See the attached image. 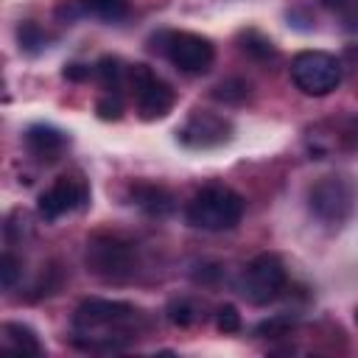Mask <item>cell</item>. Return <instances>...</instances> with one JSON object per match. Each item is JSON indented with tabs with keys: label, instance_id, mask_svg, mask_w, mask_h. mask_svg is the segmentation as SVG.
<instances>
[{
	"label": "cell",
	"instance_id": "9",
	"mask_svg": "<svg viewBox=\"0 0 358 358\" xmlns=\"http://www.w3.org/2000/svg\"><path fill=\"white\" fill-rule=\"evenodd\" d=\"M179 143L185 148L193 151H207V148H218L224 143L232 140V120L218 115V112H207V109H196L190 112V117L179 126L176 131Z\"/></svg>",
	"mask_w": 358,
	"mask_h": 358
},
{
	"label": "cell",
	"instance_id": "18",
	"mask_svg": "<svg viewBox=\"0 0 358 358\" xmlns=\"http://www.w3.org/2000/svg\"><path fill=\"white\" fill-rule=\"evenodd\" d=\"M17 42H20V48L25 53L36 56V53H42L48 48V34L36 22H20L17 25Z\"/></svg>",
	"mask_w": 358,
	"mask_h": 358
},
{
	"label": "cell",
	"instance_id": "4",
	"mask_svg": "<svg viewBox=\"0 0 358 358\" xmlns=\"http://www.w3.org/2000/svg\"><path fill=\"white\" fill-rule=\"evenodd\" d=\"M151 48L165 56L176 70L190 76L207 73L215 62V45L193 31H159L151 36Z\"/></svg>",
	"mask_w": 358,
	"mask_h": 358
},
{
	"label": "cell",
	"instance_id": "19",
	"mask_svg": "<svg viewBox=\"0 0 358 358\" xmlns=\"http://www.w3.org/2000/svg\"><path fill=\"white\" fill-rule=\"evenodd\" d=\"M213 98L221 103H243L249 98V84L243 78H224L213 87Z\"/></svg>",
	"mask_w": 358,
	"mask_h": 358
},
{
	"label": "cell",
	"instance_id": "5",
	"mask_svg": "<svg viewBox=\"0 0 358 358\" xmlns=\"http://www.w3.org/2000/svg\"><path fill=\"white\" fill-rule=\"evenodd\" d=\"M84 263L87 271L106 280V282H123L134 274V246L117 235H106L98 232L87 241V252H84Z\"/></svg>",
	"mask_w": 358,
	"mask_h": 358
},
{
	"label": "cell",
	"instance_id": "15",
	"mask_svg": "<svg viewBox=\"0 0 358 358\" xmlns=\"http://www.w3.org/2000/svg\"><path fill=\"white\" fill-rule=\"evenodd\" d=\"M92 67H95V78L101 81V87L106 92H117L126 84V67L129 64H123L117 56H101Z\"/></svg>",
	"mask_w": 358,
	"mask_h": 358
},
{
	"label": "cell",
	"instance_id": "7",
	"mask_svg": "<svg viewBox=\"0 0 358 358\" xmlns=\"http://www.w3.org/2000/svg\"><path fill=\"white\" fill-rule=\"evenodd\" d=\"M285 288H288V271L274 252L255 255L241 274V294L252 305H271L274 299L282 296Z\"/></svg>",
	"mask_w": 358,
	"mask_h": 358
},
{
	"label": "cell",
	"instance_id": "20",
	"mask_svg": "<svg viewBox=\"0 0 358 358\" xmlns=\"http://www.w3.org/2000/svg\"><path fill=\"white\" fill-rule=\"evenodd\" d=\"M95 115H98L101 120H120V117H123V101H120V95H117V92L101 95L98 103H95Z\"/></svg>",
	"mask_w": 358,
	"mask_h": 358
},
{
	"label": "cell",
	"instance_id": "21",
	"mask_svg": "<svg viewBox=\"0 0 358 358\" xmlns=\"http://www.w3.org/2000/svg\"><path fill=\"white\" fill-rule=\"evenodd\" d=\"M20 274H22V263L11 252H3V257H0V282H3V288L11 291L20 280Z\"/></svg>",
	"mask_w": 358,
	"mask_h": 358
},
{
	"label": "cell",
	"instance_id": "16",
	"mask_svg": "<svg viewBox=\"0 0 358 358\" xmlns=\"http://www.w3.org/2000/svg\"><path fill=\"white\" fill-rule=\"evenodd\" d=\"M84 14H92L103 22H117L129 14V0H78Z\"/></svg>",
	"mask_w": 358,
	"mask_h": 358
},
{
	"label": "cell",
	"instance_id": "3",
	"mask_svg": "<svg viewBox=\"0 0 358 358\" xmlns=\"http://www.w3.org/2000/svg\"><path fill=\"white\" fill-rule=\"evenodd\" d=\"M308 207L313 218L324 227H344L358 207V187L350 176L344 173H330L322 176L310 190H308Z\"/></svg>",
	"mask_w": 358,
	"mask_h": 358
},
{
	"label": "cell",
	"instance_id": "24",
	"mask_svg": "<svg viewBox=\"0 0 358 358\" xmlns=\"http://www.w3.org/2000/svg\"><path fill=\"white\" fill-rule=\"evenodd\" d=\"M62 76H64L67 81H87L90 76H95V67H90V64H78V62H70V64H64Z\"/></svg>",
	"mask_w": 358,
	"mask_h": 358
},
{
	"label": "cell",
	"instance_id": "10",
	"mask_svg": "<svg viewBox=\"0 0 358 358\" xmlns=\"http://www.w3.org/2000/svg\"><path fill=\"white\" fill-rule=\"evenodd\" d=\"M87 204H90V185L81 176L64 173V176L53 179V185L48 190L39 193L36 210H39V215L45 221H59L62 215L84 210Z\"/></svg>",
	"mask_w": 358,
	"mask_h": 358
},
{
	"label": "cell",
	"instance_id": "26",
	"mask_svg": "<svg viewBox=\"0 0 358 358\" xmlns=\"http://www.w3.org/2000/svg\"><path fill=\"white\" fill-rule=\"evenodd\" d=\"M355 322H358V310H355Z\"/></svg>",
	"mask_w": 358,
	"mask_h": 358
},
{
	"label": "cell",
	"instance_id": "8",
	"mask_svg": "<svg viewBox=\"0 0 358 358\" xmlns=\"http://www.w3.org/2000/svg\"><path fill=\"white\" fill-rule=\"evenodd\" d=\"M291 81L305 95H330L341 84V62L327 50H302L291 59Z\"/></svg>",
	"mask_w": 358,
	"mask_h": 358
},
{
	"label": "cell",
	"instance_id": "2",
	"mask_svg": "<svg viewBox=\"0 0 358 358\" xmlns=\"http://www.w3.org/2000/svg\"><path fill=\"white\" fill-rule=\"evenodd\" d=\"M185 218L190 227L204 232H227L235 229L243 218V199L227 185L201 187L185 207Z\"/></svg>",
	"mask_w": 358,
	"mask_h": 358
},
{
	"label": "cell",
	"instance_id": "14",
	"mask_svg": "<svg viewBox=\"0 0 358 358\" xmlns=\"http://www.w3.org/2000/svg\"><path fill=\"white\" fill-rule=\"evenodd\" d=\"M238 50L255 62H268V59H277V45L260 34L257 28H246L238 34Z\"/></svg>",
	"mask_w": 358,
	"mask_h": 358
},
{
	"label": "cell",
	"instance_id": "22",
	"mask_svg": "<svg viewBox=\"0 0 358 358\" xmlns=\"http://www.w3.org/2000/svg\"><path fill=\"white\" fill-rule=\"evenodd\" d=\"M215 327H218L224 336L238 333V330H241V313H238V308H235V305H221V308L215 310Z\"/></svg>",
	"mask_w": 358,
	"mask_h": 358
},
{
	"label": "cell",
	"instance_id": "23",
	"mask_svg": "<svg viewBox=\"0 0 358 358\" xmlns=\"http://www.w3.org/2000/svg\"><path fill=\"white\" fill-rule=\"evenodd\" d=\"M291 319L288 316H274V319H268V322H260L257 324V336H285L288 330H291Z\"/></svg>",
	"mask_w": 358,
	"mask_h": 358
},
{
	"label": "cell",
	"instance_id": "1",
	"mask_svg": "<svg viewBox=\"0 0 358 358\" xmlns=\"http://www.w3.org/2000/svg\"><path fill=\"white\" fill-rule=\"evenodd\" d=\"M145 327V313L131 302L84 299L73 313V344L90 352H120Z\"/></svg>",
	"mask_w": 358,
	"mask_h": 358
},
{
	"label": "cell",
	"instance_id": "6",
	"mask_svg": "<svg viewBox=\"0 0 358 358\" xmlns=\"http://www.w3.org/2000/svg\"><path fill=\"white\" fill-rule=\"evenodd\" d=\"M126 87H129V92L134 98V106H137V115L143 120H159L176 103V92L171 90V84L162 81L143 62L126 67Z\"/></svg>",
	"mask_w": 358,
	"mask_h": 358
},
{
	"label": "cell",
	"instance_id": "13",
	"mask_svg": "<svg viewBox=\"0 0 358 358\" xmlns=\"http://www.w3.org/2000/svg\"><path fill=\"white\" fill-rule=\"evenodd\" d=\"M3 350L17 352V355H39L42 344L36 338V333L22 324V322H6L3 324Z\"/></svg>",
	"mask_w": 358,
	"mask_h": 358
},
{
	"label": "cell",
	"instance_id": "25",
	"mask_svg": "<svg viewBox=\"0 0 358 358\" xmlns=\"http://www.w3.org/2000/svg\"><path fill=\"white\" fill-rule=\"evenodd\" d=\"M322 6H324V8H330V11H341V8H347V6H350V0H322Z\"/></svg>",
	"mask_w": 358,
	"mask_h": 358
},
{
	"label": "cell",
	"instance_id": "17",
	"mask_svg": "<svg viewBox=\"0 0 358 358\" xmlns=\"http://www.w3.org/2000/svg\"><path fill=\"white\" fill-rule=\"evenodd\" d=\"M165 313H168V322L176 324V327H190V324H196V322L201 319L199 305H196L193 299H187V296L171 299L168 308H165Z\"/></svg>",
	"mask_w": 358,
	"mask_h": 358
},
{
	"label": "cell",
	"instance_id": "11",
	"mask_svg": "<svg viewBox=\"0 0 358 358\" xmlns=\"http://www.w3.org/2000/svg\"><path fill=\"white\" fill-rule=\"evenodd\" d=\"M22 143H25V148H28V154H31L34 159H39V162H56V159L64 154L70 137H67L62 129H56V126L34 123V126L25 129Z\"/></svg>",
	"mask_w": 358,
	"mask_h": 358
},
{
	"label": "cell",
	"instance_id": "12",
	"mask_svg": "<svg viewBox=\"0 0 358 358\" xmlns=\"http://www.w3.org/2000/svg\"><path fill=\"white\" fill-rule=\"evenodd\" d=\"M129 201L143 210L145 215H168L173 213V196L171 190H165L162 185H154V182H131L129 185Z\"/></svg>",
	"mask_w": 358,
	"mask_h": 358
}]
</instances>
